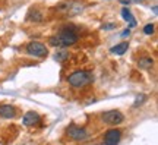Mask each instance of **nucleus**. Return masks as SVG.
Listing matches in <instances>:
<instances>
[{"label": "nucleus", "instance_id": "obj_11", "mask_svg": "<svg viewBox=\"0 0 158 145\" xmlns=\"http://www.w3.org/2000/svg\"><path fill=\"white\" fill-rule=\"evenodd\" d=\"M152 65H154V60L151 57H142L138 62V66L141 69H149V67H152Z\"/></svg>", "mask_w": 158, "mask_h": 145}, {"label": "nucleus", "instance_id": "obj_4", "mask_svg": "<svg viewBox=\"0 0 158 145\" xmlns=\"http://www.w3.org/2000/svg\"><path fill=\"white\" fill-rule=\"evenodd\" d=\"M27 53L29 56H34V57H44L47 56V49L43 43H38V41H32L27 45Z\"/></svg>", "mask_w": 158, "mask_h": 145}, {"label": "nucleus", "instance_id": "obj_6", "mask_svg": "<svg viewBox=\"0 0 158 145\" xmlns=\"http://www.w3.org/2000/svg\"><path fill=\"white\" fill-rule=\"evenodd\" d=\"M122 138V130L120 129H108L104 135V144L106 145H117Z\"/></svg>", "mask_w": 158, "mask_h": 145}, {"label": "nucleus", "instance_id": "obj_13", "mask_svg": "<svg viewBox=\"0 0 158 145\" xmlns=\"http://www.w3.org/2000/svg\"><path fill=\"white\" fill-rule=\"evenodd\" d=\"M154 23H148V25H145L143 27V32L147 34V35H151V34H154Z\"/></svg>", "mask_w": 158, "mask_h": 145}, {"label": "nucleus", "instance_id": "obj_7", "mask_svg": "<svg viewBox=\"0 0 158 145\" xmlns=\"http://www.w3.org/2000/svg\"><path fill=\"white\" fill-rule=\"evenodd\" d=\"M40 120H41V117H40L35 112L25 113V116H23V119H22V122L25 126H35V125L40 123Z\"/></svg>", "mask_w": 158, "mask_h": 145}, {"label": "nucleus", "instance_id": "obj_3", "mask_svg": "<svg viewBox=\"0 0 158 145\" xmlns=\"http://www.w3.org/2000/svg\"><path fill=\"white\" fill-rule=\"evenodd\" d=\"M101 119L102 122L106 125H110V126H116V125H120L123 123L124 120V116L122 112L118 110H108V112H104L101 114Z\"/></svg>", "mask_w": 158, "mask_h": 145}, {"label": "nucleus", "instance_id": "obj_1", "mask_svg": "<svg viewBox=\"0 0 158 145\" xmlns=\"http://www.w3.org/2000/svg\"><path fill=\"white\" fill-rule=\"evenodd\" d=\"M92 79L94 76L88 70H75L73 73H70L68 76V82L72 88H84L92 82Z\"/></svg>", "mask_w": 158, "mask_h": 145}, {"label": "nucleus", "instance_id": "obj_10", "mask_svg": "<svg viewBox=\"0 0 158 145\" xmlns=\"http://www.w3.org/2000/svg\"><path fill=\"white\" fill-rule=\"evenodd\" d=\"M127 49H129V44H127V43H120V44L111 47L110 50H111V53H114V54L122 56V54H124V53H126V50H127Z\"/></svg>", "mask_w": 158, "mask_h": 145}, {"label": "nucleus", "instance_id": "obj_16", "mask_svg": "<svg viewBox=\"0 0 158 145\" xmlns=\"http://www.w3.org/2000/svg\"><path fill=\"white\" fill-rule=\"evenodd\" d=\"M116 28V23H106L102 25V29H114Z\"/></svg>", "mask_w": 158, "mask_h": 145}, {"label": "nucleus", "instance_id": "obj_9", "mask_svg": "<svg viewBox=\"0 0 158 145\" xmlns=\"http://www.w3.org/2000/svg\"><path fill=\"white\" fill-rule=\"evenodd\" d=\"M122 16H123V19L126 21V22L129 23V27L130 28H135L136 27V21H135V18H133V15H132V12L127 9V7H123L122 9Z\"/></svg>", "mask_w": 158, "mask_h": 145}, {"label": "nucleus", "instance_id": "obj_15", "mask_svg": "<svg viewBox=\"0 0 158 145\" xmlns=\"http://www.w3.org/2000/svg\"><path fill=\"white\" fill-rule=\"evenodd\" d=\"M50 44L54 45V47H60V41L57 40V37H51V38H50Z\"/></svg>", "mask_w": 158, "mask_h": 145}, {"label": "nucleus", "instance_id": "obj_2", "mask_svg": "<svg viewBox=\"0 0 158 145\" xmlns=\"http://www.w3.org/2000/svg\"><path fill=\"white\" fill-rule=\"evenodd\" d=\"M57 40L60 41V47L73 45L78 41V32L73 28V25H66L64 28L60 29V32L57 35Z\"/></svg>", "mask_w": 158, "mask_h": 145}, {"label": "nucleus", "instance_id": "obj_14", "mask_svg": "<svg viewBox=\"0 0 158 145\" xmlns=\"http://www.w3.org/2000/svg\"><path fill=\"white\" fill-rule=\"evenodd\" d=\"M145 100H147V95H143V94L138 95V98H136V101L133 103V107H138L139 104H142V103H143Z\"/></svg>", "mask_w": 158, "mask_h": 145}, {"label": "nucleus", "instance_id": "obj_17", "mask_svg": "<svg viewBox=\"0 0 158 145\" xmlns=\"http://www.w3.org/2000/svg\"><path fill=\"white\" fill-rule=\"evenodd\" d=\"M129 34H130L129 29H124L123 32H122V37H126V35H129Z\"/></svg>", "mask_w": 158, "mask_h": 145}, {"label": "nucleus", "instance_id": "obj_18", "mask_svg": "<svg viewBox=\"0 0 158 145\" xmlns=\"http://www.w3.org/2000/svg\"><path fill=\"white\" fill-rule=\"evenodd\" d=\"M118 2H120V3H123V5H129L132 0H118Z\"/></svg>", "mask_w": 158, "mask_h": 145}, {"label": "nucleus", "instance_id": "obj_5", "mask_svg": "<svg viewBox=\"0 0 158 145\" xmlns=\"http://www.w3.org/2000/svg\"><path fill=\"white\" fill-rule=\"evenodd\" d=\"M66 132H68L69 138H72L73 141H85L88 138V132L84 128H79L76 125H70L66 129Z\"/></svg>", "mask_w": 158, "mask_h": 145}, {"label": "nucleus", "instance_id": "obj_8", "mask_svg": "<svg viewBox=\"0 0 158 145\" xmlns=\"http://www.w3.org/2000/svg\"><path fill=\"white\" fill-rule=\"evenodd\" d=\"M16 116V109L10 104H2L0 106V117L5 119H13Z\"/></svg>", "mask_w": 158, "mask_h": 145}, {"label": "nucleus", "instance_id": "obj_12", "mask_svg": "<svg viewBox=\"0 0 158 145\" xmlns=\"http://www.w3.org/2000/svg\"><path fill=\"white\" fill-rule=\"evenodd\" d=\"M68 56H69V53L66 50H59L56 54H54V59H56L57 62H63Z\"/></svg>", "mask_w": 158, "mask_h": 145}]
</instances>
